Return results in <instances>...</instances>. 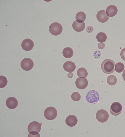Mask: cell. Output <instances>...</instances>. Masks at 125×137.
<instances>
[{"instance_id":"cell-28","label":"cell","mask_w":125,"mask_h":137,"mask_svg":"<svg viewBox=\"0 0 125 137\" xmlns=\"http://www.w3.org/2000/svg\"><path fill=\"white\" fill-rule=\"evenodd\" d=\"M86 30L88 33H90L92 32L93 31L94 28L93 27L91 26H88L86 27Z\"/></svg>"},{"instance_id":"cell-22","label":"cell","mask_w":125,"mask_h":137,"mask_svg":"<svg viewBox=\"0 0 125 137\" xmlns=\"http://www.w3.org/2000/svg\"><path fill=\"white\" fill-rule=\"evenodd\" d=\"M124 65L121 62L117 63L115 65V69L118 73L122 72L124 70Z\"/></svg>"},{"instance_id":"cell-2","label":"cell","mask_w":125,"mask_h":137,"mask_svg":"<svg viewBox=\"0 0 125 137\" xmlns=\"http://www.w3.org/2000/svg\"><path fill=\"white\" fill-rule=\"evenodd\" d=\"M57 115L56 109L53 107L47 108L44 112V115L45 118L49 120H52L56 118Z\"/></svg>"},{"instance_id":"cell-21","label":"cell","mask_w":125,"mask_h":137,"mask_svg":"<svg viewBox=\"0 0 125 137\" xmlns=\"http://www.w3.org/2000/svg\"><path fill=\"white\" fill-rule=\"evenodd\" d=\"M107 81L108 84L112 86L116 84L117 82V79L115 76L111 75L108 77L107 78Z\"/></svg>"},{"instance_id":"cell-1","label":"cell","mask_w":125,"mask_h":137,"mask_svg":"<svg viewBox=\"0 0 125 137\" xmlns=\"http://www.w3.org/2000/svg\"><path fill=\"white\" fill-rule=\"evenodd\" d=\"M115 63L112 60L107 59L102 62L101 68L104 72L107 74H110L115 71Z\"/></svg>"},{"instance_id":"cell-14","label":"cell","mask_w":125,"mask_h":137,"mask_svg":"<svg viewBox=\"0 0 125 137\" xmlns=\"http://www.w3.org/2000/svg\"><path fill=\"white\" fill-rule=\"evenodd\" d=\"M64 69L69 72H73L76 68V65L73 62L67 61L64 63L63 66Z\"/></svg>"},{"instance_id":"cell-19","label":"cell","mask_w":125,"mask_h":137,"mask_svg":"<svg viewBox=\"0 0 125 137\" xmlns=\"http://www.w3.org/2000/svg\"><path fill=\"white\" fill-rule=\"evenodd\" d=\"M96 38L97 41L100 43H103L106 41L107 36L106 34L103 32L98 33L96 35Z\"/></svg>"},{"instance_id":"cell-11","label":"cell","mask_w":125,"mask_h":137,"mask_svg":"<svg viewBox=\"0 0 125 137\" xmlns=\"http://www.w3.org/2000/svg\"><path fill=\"white\" fill-rule=\"evenodd\" d=\"M6 104L8 108L11 109H13L17 107L18 102L16 98L11 96L8 97L7 99Z\"/></svg>"},{"instance_id":"cell-16","label":"cell","mask_w":125,"mask_h":137,"mask_svg":"<svg viewBox=\"0 0 125 137\" xmlns=\"http://www.w3.org/2000/svg\"><path fill=\"white\" fill-rule=\"evenodd\" d=\"M85 25L84 22L80 23L75 20L72 24V27L75 31L77 32H81L84 29Z\"/></svg>"},{"instance_id":"cell-18","label":"cell","mask_w":125,"mask_h":137,"mask_svg":"<svg viewBox=\"0 0 125 137\" xmlns=\"http://www.w3.org/2000/svg\"><path fill=\"white\" fill-rule=\"evenodd\" d=\"M86 17L85 13L82 11L78 12L76 14L75 19L78 22L83 23L85 20Z\"/></svg>"},{"instance_id":"cell-17","label":"cell","mask_w":125,"mask_h":137,"mask_svg":"<svg viewBox=\"0 0 125 137\" xmlns=\"http://www.w3.org/2000/svg\"><path fill=\"white\" fill-rule=\"evenodd\" d=\"M62 53L64 57L66 58H69L73 56V52L71 48L67 47L63 49Z\"/></svg>"},{"instance_id":"cell-9","label":"cell","mask_w":125,"mask_h":137,"mask_svg":"<svg viewBox=\"0 0 125 137\" xmlns=\"http://www.w3.org/2000/svg\"><path fill=\"white\" fill-rule=\"evenodd\" d=\"M34 46L33 41L29 39H26L22 42L21 46L22 49L25 51H29L31 50Z\"/></svg>"},{"instance_id":"cell-8","label":"cell","mask_w":125,"mask_h":137,"mask_svg":"<svg viewBox=\"0 0 125 137\" xmlns=\"http://www.w3.org/2000/svg\"><path fill=\"white\" fill-rule=\"evenodd\" d=\"M75 84L78 88L80 89H83L87 86L88 82L87 80L85 78L80 77L76 79Z\"/></svg>"},{"instance_id":"cell-15","label":"cell","mask_w":125,"mask_h":137,"mask_svg":"<svg viewBox=\"0 0 125 137\" xmlns=\"http://www.w3.org/2000/svg\"><path fill=\"white\" fill-rule=\"evenodd\" d=\"M118 9L117 7L114 5L109 6L107 8L106 12L109 17H112L115 15L117 13Z\"/></svg>"},{"instance_id":"cell-29","label":"cell","mask_w":125,"mask_h":137,"mask_svg":"<svg viewBox=\"0 0 125 137\" xmlns=\"http://www.w3.org/2000/svg\"><path fill=\"white\" fill-rule=\"evenodd\" d=\"M105 44L104 43H99L98 44V47L100 49H103L105 47Z\"/></svg>"},{"instance_id":"cell-5","label":"cell","mask_w":125,"mask_h":137,"mask_svg":"<svg viewBox=\"0 0 125 137\" xmlns=\"http://www.w3.org/2000/svg\"><path fill=\"white\" fill-rule=\"evenodd\" d=\"M109 115L108 112L104 109H100L97 112L96 117L97 120L99 122L103 123L108 120Z\"/></svg>"},{"instance_id":"cell-25","label":"cell","mask_w":125,"mask_h":137,"mask_svg":"<svg viewBox=\"0 0 125 137\" xmlns=\"http://www.w3.org/2000/svg\"><path fill=\"white\" fill-rule=\"evenodd\" d=\"M28 137H40L39 132L35 131H32L29 132Z\"/></svg>"},{"instance_id":"cell-26","label":"cell","mask_w":125,"mask_h":137,"mask_svg":"<svg viewBox=\"0 0 125 137\" xmlns=\"http://www.w3.org/2000/svg\"><path fill=\"white\" fill-rule=\"evenodd\" d=\"M93 56L96 59L99 58L101 56L100 52L98 50H96L94 52L93 54Z\"/></svg>"},{"instance_id":"cell-30","label":"cell","mask_w":125,"mask_h":137,"mask_svg":"<svg viewBox=\"0 0 125 137\" xmlns=\"http://www.w3.org/2000/svg\"><path fill=\"white\" fill-rule=\"evenodd\" d=\"M67 76L69 78H71L73 77V74L72 73L70 72L68 73Z\"/></svg>"},{"instance_id":"cell-3","label":"cell","mask_w":125,"mask_h":137,"mask_svg":"<svg viewBox=\"0 0 125 137\" xmlns=\"http://www.w3.org/2000/svg\"><path fill=\"white\" fill-rule=\"evenodd\" d=\"M49 29L51 34L54 36H57L61 33L63 28L61 24L58 22H55L50 25Z\"/></svg>"},{"instance_id":"cell-4","label":"cell","mask_w":125,"mask_h":137,"mask_svg":"<svg viewBox=\"0 0 125 137\" xmlns=\"http://www.w3.org/2000/svg\"><path fill=\"white\" fill-rule=\"evenodd\" d=\"M98 93L95 90H90L88 92L86 96L87 100L89 103H93L97 102L100 96Z\"/></svg>"},{"instance_id":"cell-20","label":"cell","mask_w":125,"mask_h":137,"mask_svg":"<svg viewBox=\"0 0 125 137\" xmlns=\"http://www.w3.org/2000/svg\"><path fill=\"white\" fill-rule=\"evenodd\" d=\"M77 75L79 77H86L88 75V72L84 68H81L78 69L77 71Z\"/></svg>"},{"instance_id":"cell-13","label":"cell","mask_w":125,"mask_h":137,"mask_svg":"<svg viewBox=\"0 0 125 137\" xmlns=\"http://www.w3.org/2000/svg\"><path fill=\"white\" fill-rule=\"evenodd\" d=\"M66 124L70 127H73L77 124L78 120L76 117L73 115L68 116L65 119Z\"/></svg>"},{"instance_id":"cell-12","label":"cell","mask_w":125,"mask_h":137,"mask_svg":"<svg viewBox=\"0 0 125 137\" xmlns=\"http://www.w3.org/2000/svg\"><path fill=\"white\" fill-rule=\"evenodd\" d=\"M96 16L98 20L102 23L106 22L109 18V17L106 14V11L104 10L99 11L97 14Z\"/></svg>"},{"instance_id":"cell-7","label":"cell","mask_w":125,"mask_h":137,"mask_svg":"<svg viewBox=\"0 0 125 137\" xmlns=\"http://www.w3.org/2000/svg\"><path fill=\"white\" fill-rule=\"evenodd\" d=\"M34 66L33 61L31 59L27 58L23 59L21 63V66L22 68L26 71L31 70Z\"/></svg>"},{"instance_id":"cell-31","label":"cell","mask_w":125,"mask_h":137,"mask_svg":"<svg viewBox=\"0 0 125 137\" xmlns=\"http://www.w3.org/2000/svg\"><path fill=\"white\" fill-rule=\"evenodd\" d=\"M122 76L123 79L125 81V69L124 71L122 73Z\"/></svg>"},{"instance_id":"cell-10","label":"cell","mask_w":125,"mask_h":137,"mask_svg":"<svg viewBox=\"0 0 125 137\" xmlns=\"http://www.w3.org/2000/svg\"><path fill=\"white\" fill-rule=\"evenodd\" d=\"M42 123L39 122L34 121L30 123L28 126V130L29 132L32 131H35L40 132L41 131V126H42Z\"/></svg>"},{"instance_id":"cell-24","label":"cell","mask_w":125,"mask_h":137,"mask_svg":"<svg viewBox=\"0 0 125 137\" xmlns=\"http://www.w3.org/2000/svg\"><path fill=\"white\" fill-rule=\"evenodd\" d=\"M71 97L72 99L75 101H79L81 99V95L80 94L77 92H74L71 95Z\"/></svg>"},{"instance_id":"cell-6","label":"cell","mask_w":125,"mask_h":137,"mask_svg":"<svg viewBox=\"0 0 125 137\" xmlns=\"http://www.w3.org/2000/svg\"><path fill=\"white\" fill-rule=\"evenodd\" d=\"M122 109L121 104L118 102H115L112 104L110 108V111L113 115L117 116L121 113Z\"/></svg>"},{"instance_id":"cell-27","label":"cell","mask_w":125,"mask_h":137,"mask_svg":"<svg viewBox=\"0 0 125 137\" xmlns=\"http://www.w3.org/2000/svg\"><path fill=\"white\" fill-rule=\"evenodd\" d=\"M120 56L122 59L125 61V48L123 49L121 51Z\"/></svg>"},{"instance_id":"cell-23","label":"cell","mask_w":125,"mask_h":137,"mask_svg":"<svg viewBox=\"0 0 125 137\" xmlns=\"http://www.w3.org/2000/svg\"><path fill=\"white\" fill-rule=\"evenodd\" d=\"M8 80L7 78L4 76H0V88H1L5 87L7 84Z\"/></svg>"}]
</instances>
